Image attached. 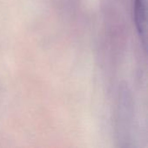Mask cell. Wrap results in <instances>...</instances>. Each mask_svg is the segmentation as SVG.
<instances>
[{
    "mask_svg": "<svg viewBox=\"0 0 148 148\" xmlns=\"http://www.w3.org/2000/svg\"><path fill=\"white\" fill-rule=\"evenodd\" d=\"M134 16L137 31L146 43L147 36V10L145 0H134Z\"/></svg>",
    "mask_w": 148,
    "mask_h": 148,
    "instance_id": "1",
    "label": "cell"
}]
</instances>
